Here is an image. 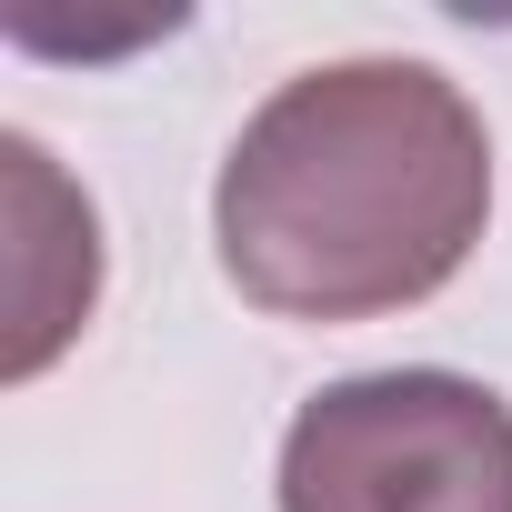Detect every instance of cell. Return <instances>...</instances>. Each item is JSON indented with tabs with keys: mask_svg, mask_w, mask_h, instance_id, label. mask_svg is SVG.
Listing matches in <instances>:
<instances>
[{
	"mask_svg": "<svg viewBox=\"0 0 512 512\" xmlns=\"http://www.w3.org/2000/svg\"><path fill=\"white\" fill-rule=\"evenodd\" d=\"M492 221V131L432 61H322L241 121L211 231L241 302L372 322L442 292Z\"/></svg>",
	"mask_w": 512,
	"mask_h": 512,
	"instance_id": "obj_1",
	"label": "cell"
},
{
	"mask_svg": "<svg viewBox=\"0 0 512 512\" xmlns=\"http://www.w3.org/2000/svg\"><path fill=\"white\" fill-rule=\"evenodd\" d=\"M282 512H512V402L462 372H362L292 412Z\"/></svg>",
	"mask_w": 512,
	"mask_h": 512,
	"instance_id": "obj_2",
	"label": "cell"
}]
</instances>
